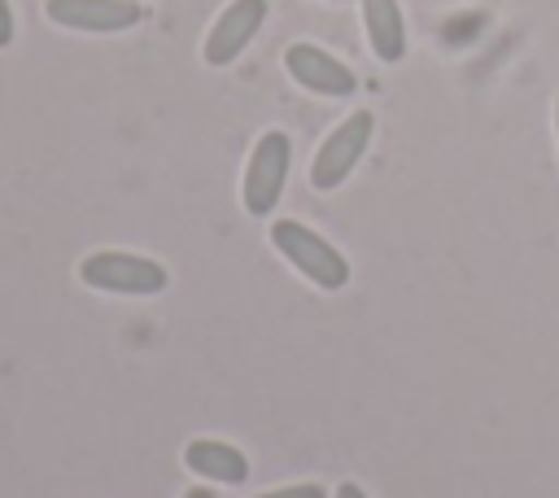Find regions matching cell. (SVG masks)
Listing matches in <instances>:
<instances>
[{
  "mask_svg": "<svg viewBox=\"0 0 559 498\" xmlns=\"http://www.w3.org/2000/svg\"><path fill=\"white\" fill-rule=\"evenodd\" d=\"M271 245H275V253H284V262H288L297 275H306L314 288L336 293V288L349 284V262H345V253H341L336 245H328L314 227H306V223H297V218H280V223H271Z\"/></svg>",
  "mask_w": 559,
  "mask_h": 498,
  "instance_id": "obj_1",
  "label": "cell"
},
{
  "mask_svg": "<svg viewBox=\"0 0 559 498\" xmlns=\"http://www.w3.org/2000/svg\"><path fill=\"white\" fill-rule=\"evenodd\" d=\"M79 280L96 293H118V297H153L170 284V271L157 258L127 253V249H96L79 262Z\"/></svg>",
  "mask_w": 559,
  "mask_h": 498,
  "instance_id": "obj_2",
  "label": "cell"
},
{
  "mask_svg": "<svg viewBox=\"0 0 559 498\" xmlns=\"http://www.w3.org/2000/svg\"><path fill=\"white\" fill-rule=\"evenodd\" d=\"M288 166H293V140H288L284 131H262V140H258L253 153H249L245 183H240V201H245V210H249L253 218H266V214L280 205Z\"/></svg>",
  "mask_w": 559,
  "mask_h": 498,
  "instance_id": "obj_3",
  "label": "cell"
},
{
  "mask_svg": "<svg viewBox=\"0 0 559 498\" xmlns=\"http://www.w3.org/2000/svg\"><path fill=\"white\" fill-rule=\"evenodd\" d=\"M371 131H376V118H371L367 109H354L341 127H332V135L319 144V153H314V162H310V183H314L319 192L341 188V183L354 175V166L362 162V153H367V144H371Z\"/></svg>",
  "mask_w": 559,
  "mask_h": 498,
  "instance_id": "obj_4",
  "label": "cell"
},
{
  "mask_svg": "<svg viewBox=\"0 0 559 498\" xmlns=\"http://www.w3.org/2000/svg\"><path fill=\"white\" fill-rule=\"evenodd\" d=\"M284 70L293 83H301L306 92L314 96H332V100H345L358 92V79L345 61H336L332 52H323L319 44H288L284 52Z\"/></svg>",
  "mask_w": 559,
  "mask_h": 498,
  "instance_id": "obj_5",
  "label": "cell"
},
{
  "mask_svg": "<svg viewBox=\"0 0 559 498\" xmlns=\"http://www.w3.org/2000/svg\"><path fill=\"white\" fill-rule=\"evenodd\" d=\"M44 13H48V22H57L66 31H87V35L131 31L144 17L140 0H48Z\"/></svg>",
  "mask_w": 559,
  "mask_h": 498,
  "instance_id": "obj_6",
  "label": "cell"
},
{
  "mask_svg": "<svg viewBox=\"0 0 559 498\" xmlns=\"http://www.w3.org/2000/svg\"><path fill=\"white\" fill-rule=\"evenodd\" d=\"M262 22H266V0H231L218 13V22L210 26V35H205V48H201L205 61L210 66H231L253 44Z\"/></svg>",
  "mask_w": 559,
  "mask_h": 498,
  "instance_id": "obj_7",
  "label": "cell"
},
{
  "mask_svg": "<svg viewBox=\"0 0 559 498\" xmlns=\"http://www.w3.org/2000/svg\"><path fill=\"white\" fill-rule=\"evenodd\" d=\"M183 467L205 476V481H218V485H245L249 481V459L227 446V441H214V437H201V441H188L183 446Z\"/></svg>",
  "mask_w": 559,
  "mask_h": 498,
  "instance_id": "obj_8",
  "label": "cell"
},
{
  "mask_svg": "<svg viewBox=\"0 0 559 498\" xmlns=\"http://www.w3.org/2000/svg\"><path fill=\"white\" fill-rule=\"evenodd\" d=\"M362 4V31L367 44L380 61H402L406 57V22H402V4L397 0H358Z\"/></svg>",
  "mask_w": 559,
  "mask_h": 498,
  "instance_id": "obj_9",
  "label": "cell"
},
{
  "mask_svg": "<svg viewBox=\"0 0 559 498\" xmlns=\"http://www.w3.org/2000/svg\"><path fill=\"white\" fill-rule=\"evenodd\" d=\"M258 498H328V489H323V485H314V481H301V485H284V489L258 494Z\"/></svg>",
  "mask_w": 559,
  "mask_h": 498,
  "instance_id": "obj_10",
  "label": "cell"
},
{
  "mask_svg": "<svg viewBox=\"0 0 559 498\" xmlns=\"http://www.w3.org/2000/svg\"><path fill=\"white\" fill-rule=\"evenodd\" d=\"M13 35H17L13 9H9V0H0V48H9V44H13Z\"/></svg>",
  "mask_w": 559,
  "mask_h": 498,
  "instance_id": "obj_11",
  "label": "cell"
},
{
  "mask_svg": "<svg viewBox=\"0 0 559 498\" xmlns=\"http://www.w3.org/2000/svg\"><path fill=\"white\" fill-rule=\"evenodd\" d=\"M332 498H367V494H362V485H354V481H341V485L332 489Z\"/></svg>",
  "mask_w": 559,
  "mask_h": 498,
  "instance_id": "obj_12",
  "label": "cell"
},
{
  "mask_svg": "<svg viewBox=\"0 0 559 498\" xmlns=\"http://www.w3.org/2000/svg\"><path fill=\"white\" fill-rule=\"evenodd\" d=\"M183 498H214V489H205V485H197V489H188Z\"/></svg>",
  "mask_w": 559,
  "mask_h": 498,
  "instance_id": "obj_13",
  "label": "cell"
},
{
  "mask_svg": "<svg viewBox=\"0 0 559 498\" xmlns=\"http://www.w3.org/2000/svg\"><path fill=\"white\" fill-rule=\"evenodd\" d=\"M555 127H559V100H555Z\"/></svg>",
  "mask_w": 559,
  "mask_h": 498,
  "instance_id": "obj_14",
  "label": "cell"
}]
</instances>
